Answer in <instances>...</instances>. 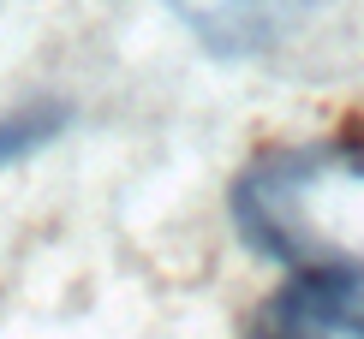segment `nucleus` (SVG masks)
Listing matches in <instances>:
<instances>
[{
  "label": "nucleus",
  "instance_id": "39448f33",
  "mask_svg": "<svg viewBox=\"0 0 364 339\" xmlns=\"http://www.w3.org/2000/svg\"><path fill=\"white\" fill-rule=\"evenodd\" d=\"M346 173H358V179H364V155H346Z\"/></svg>",
  "mask_w": 364,
  "mask_h": 339
},
{
  "label": "nucleus",
  "instance_id": "f03ea898",
  "mask_svg": "<svg viewBox=\"0 0 364 339\" xmlns=\"http://www.w3.org/2000/svg\"><path fill=\"white\" fill-rule=\"evenodd\" d=\"M251 339H364V256H328L293 268L251 316Z\"/></svg>",
  "mask_w": 364,
  "mask_h": 339
},
{
  "label": "nucleus",
  "instance_id": "20e7f679",
  "mask_svg": "<svg viewBox=\"0 0 364 339\" xmlns=\"http://www.w3.org/2000/svg\"><path fill=\"white\" fill-rule=\"evenodd\" d=\"M66 126H72V107L54 101V96L24 101V107H12V113H0V173H6V167H18V161H30V155H42L48 143H60Z\"/></svg>",
  "mask_w": 364,
  "mask_h": 339
},
{
  "label": "nucleus",
  "instance_id": "7ed1b4c3",
  "mask_svg": "<svg viewBox=\"0 0 364 339\" xmlns=\"http://www.w3.org/2000/svg\"><path fill=\"white\" fill-rule=\"evenodd\" d=\"M173 18L215 60H263L287 48L335 0H168Z\"/></svg>",
  "mask_w": 364,
  "mask_h": 339
},
{
  "label": "nucleus",
  "instance_id": "f257e3e1",
  "mask_svg": "<svg viewBox=\"0 0 364 339\" xmlns=\"http://www.w3.org/2000/svg\"><path fill=\"white\" fill-rule=\"evenodd\" d=\"M323 161H328V149H263V155L233 179L227 209H233L239 238H245L257 256L281 262V268H311V262L335 256L305 226V214H299L311 179L323 173Z\"/></svg>",
  "mask_w": 364,
  "mask_h": 339
}]
</instances>
